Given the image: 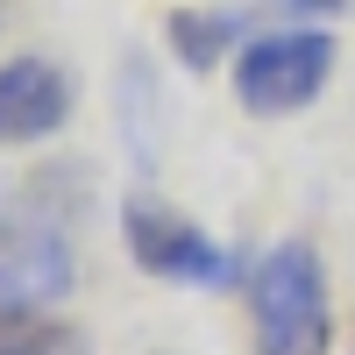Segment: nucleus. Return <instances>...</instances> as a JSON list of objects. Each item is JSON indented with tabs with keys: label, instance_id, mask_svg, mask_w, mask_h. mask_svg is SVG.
<instances>
[{
	"label": "nucleus",
	"instance_id": "nucleus-1",
	"mask_svg": "<svg viewBox=\"0 0 355 355\" xmlns=\"http://www.w3.org/2000/svg\"><path fill=\"white\" fill-rule=\"evenodd\" d=\"M249 320H256V355H327L334 348L327 263L313 256V242H277L249 270Z\"/></svg>",
	"mask_w": 355,
	"mask_h": 355
},
{
	"label": "nucleus",
	"instance_id": "nucleus-2",
	"mask_svg": "<svg viewBox=\"0 0 355 355\" xmlns=\"http://www.w3.org/2000/svg\"><path fill=\"white\" fill-rule=\"evenodd\" d=\"M334 36L313 21H291V28H263L234 50V100L263 121H277V114H299L327 93L334 78Z\"/></svg>",
	"mask_w": 355,
	"mask_h": 355
},
{
	"label": "nucleus",
	"instance_id": "nucleus-3",
	"mask_svg": "<svg viewBox=\"0 0 355 355\" xmlns=\"http://www.w3.org/2000/svg\"><path fill=\"white\" fill-rule=\"evenodd\" d=\"M121 234H128V256L150 277H164V284H192V291L242 284V256H234L227 242H214L199 220H185L178 206L150 199V192H135L121 206Z\"/></svg>",
	"mask_w": 355,
	"mask_h": 355
},
{
	"label": "nucleus",
	"instance_id": "nucleus-4",
	"mask_svg": "<svg viewBox=\"0 0 355 355\" xmlns=\"http://www.w3.org/2000/svg\"><path fill=\"white\" fill-rule=\"evenodd\" d=\"M71 121V71L50 57H8L0 64V150L50 142Z\"/></svg>",
	"mask_w": 355,
	"mask_h": 355
},
{
	"label": "nucleus",
	"instance_id": "nucleus-5",
	"mask_svg": "<svg viewBox=\"0 0 355 355\" xmlns=\"http://www.w3.org/2000/svg\"><path fill=\"white\" fill-rule=\"evenodd\" d=\"M71 242L57 227H36V220H15L0 214V299L15 306H43V299H64L71 291Z\"/></svg>",
	"mask_w": 355,
	"mask_h": 355
},
{
	"label": "nucleus",
	"instance_id": "nucleus-6",
	"mask_svg": "<svg viewBox=\"0 0 355 355\" xmlns=\"http://www.w3.org/2000/svg\"><path fill=\"white\" fill-rule=\"evenodd\" d=\"M249 21L256 15H242V8H178L164 21V43H171V57L185 71H214L227 50L249 43Z\"/></svg>",
	"mask_w": 355,
	"mask_h": 355
},
{
	"label": "nucleus",
	"instance_id": "nucleus-7",
	"mask_svg": "<svg viewBox=\"0 0 355 355\" xmlns=\"http://www.w3.org/2000/svg\"><path fill=\"white\" fill-rule=\"evenodd\" d=\"M0 355H85V334L50 306H15L0 299Z\"/></svg>",
	"mask_w": 355,
	"mask_h": 355
},
{
	"label": "nucleus",
	"instance_id": "nucleus-8",
	"mask_svg": "<svg viewBox=\"0 0 355 355\" xmlns=\"http://www.w3.org/2000/svg\"><path fill=\"white\" fill-rule=\"evenodd\" d=\"M341 0H277V15H334Z\"/></svg>",
	"mask_w": 355,
	"mask_h": 355
}]
</instances>
